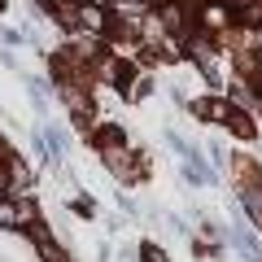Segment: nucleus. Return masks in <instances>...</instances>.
Listing matches in <instances>:
<instances>
[{
	"mask_svg": "<svg viewBox=\"0 0 262 262\" xmlns=\"http://www.w3.org/2000/svg\"><path fill=\"white\" fill-rule=\"evenodd\" d=\"M196 114H201V118H227V105L223 101H201Z\"/></svg>",
	"mask_w": 262,
	"mask_h": 262,
	"instance_id": "4",
	"label": "nucleus"
},
{
	"mask_svg": "<svg viewBox=\"0 0 262 262\" xmlns=\"http://www.w3.org/2000/svg\"><path fill=\"white\" fill-rule=\"evenodd\" d=\"M232 131L236 136H253V122L245 118V114H232Z\"/></svg>",
	"mask_w": 262,
	"mask_h": 262,
	"instance_id": "5",
	"label": "nucleus"
},
{
	"mask_svg": "<svg viewBox=\"0 0 262 262\" xmlns=\"http://www.w3.org/2000/svg\"><path fill=\"white\" fill-rule=\"evenodd\" d=\"M5 188H9V175H5V170H0V196H5Z\"/></svg>",
	"mask_w": 262,
	"mask_h": 262,
	"instance_id": "6",
	"label": "nucleus"
},
{
	"mask_svg": "<svg viewBox=\"0 0 262 262\" xmlns=\"http://www.w3.org/2000/svg\"><path fill=\"white\" fill-rule=\"evenodd\" d=\"M245 210H249V219L262 227V188H245Z\"/></svg>",
	"mask_w": 262,
	"mask_h": 262,
	"instance_id": "3",
	"label": "nucleus"
},
{
	"mask_svg": "<svg viewBox=\"0 0 262 262\" xmlns=\"http://www.w3.org/2000/svg\"><path fill=\"white\" fill-rule=\"evenodd\" d=\"M79 27H88L96 35V31H105V13L96 9V5H79Z\"/></svg>",
	"mask_w": 262,
	"mask_h": 262,
	"instance_id": "2",
	"label": "nucleus"
},
{
	"mask_svg": "<svg viewBox=\"0 0 262 262\" xmlns=\"http://www.w3.org/2000/svg\"><path fill=\"white\" fill-rule=\"evenodd\" d=\"M0 9H5V0H0Z\"/></svg>",
	"mask_w": 262,
	"mask_h": 262,
	"instance_id": "7",
	"label": "nucleus"
},
{
	"mask_svg": "<svg viewBox=\"0 0 262 262\" xmlns=\"http://www.w3.org/2000/svg\"><path fill=\"white\" fill-rule=\"evenodd\" d=\"M22 219H31L27 201H0V223H5V227H18Z\"/></svg>",
	"mask_w": 262,
	"mask_h": 262,
	"instance_id": "1",
	"label": "nucleus"
}]
</instances>
